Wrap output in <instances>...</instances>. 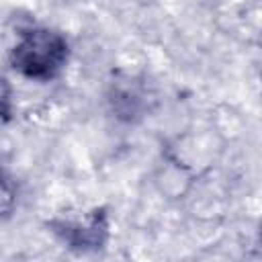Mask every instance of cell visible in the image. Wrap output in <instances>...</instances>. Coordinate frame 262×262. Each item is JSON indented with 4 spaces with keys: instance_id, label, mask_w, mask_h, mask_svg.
Wrapping results in <instances>:
<instances>
[{
    "instance_id": "1",
    "label": "cell",
    "mask_w": 262,
    "mask_h": 262,
    "mask_svg": "<svg viewBox=\"0 0 262 262\" xmlns=\"http://www.w3.org/2000/svg\"><path fill=\"white\" fill-rule=\"evenodd\" d=\"M68 59L66 39L49 29H33L20 37L10 53L12 66L27 78L49 80L61 72Z\"/></svg>"
},
{
    "instance_id": "2",
    "label": "cell",
    "mask_w": 262,
    "mask_h": 262,
    "mask_svg": "<svg viewBox=\"0 0 262 262\" xmlns=\"http://www.w3.org/2000/svg\"><path fill=\"white\" fill-rule=\"evenodd\" d=\"M106 233V223L102 221V217L94 215L86 225H80V223H74V225H66L63 229V235L76 244V246H98L102 244V237Z\"/></svg>"
},
{
    "instance_id": "3",
    "label": "cell",
    "mask_w": 262,
    "mask_h": 262,
    "mask_svg": "<svg viewBox=\"0 0 262 262\" xmlns=\"http://www.w3.org/2000/svg\"><path fill=\"white\" fill-rule=\"evenodd\" d=\"M10 108H12V104H10V86L0 76V117H8Z\"/></svg>"
}]
</instances>
